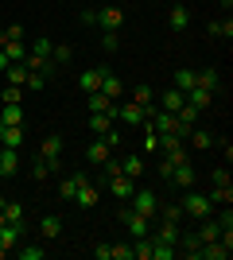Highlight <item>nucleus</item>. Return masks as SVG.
<instances>
[{
  "label": "nucleus",
  "mask_w": 233,
  "mask_h": 260,
  "mask_svg": "<svg viewBox=\"0 0 233 260\" xmlns=\"http://www.w3.org/2000/svg\"><path fill=\"white\" fill-rule=\"evenodd\" d=\"M128 206H132L136 214H144L148 221H159V194L148 190V186H136L132 198H128Z\"/></svg>",
  "instance_id": "f257e3e1"
},
{
  "label": "nucleus",
  "mask_w": 233,
  "mask_h": 260,
  "mask_svg": "<svg viewBox=\"0 0 233 260\" xmlns=\"http://www.w3.org/2000/svg\"><path fill=\"white\" fill-rule=\"evenodd\" d=\"M82 23H97L101 31H121L124 23V8H101V12H82Z\"/></svg>",
  "instance_id": "f03ea898"
},
{
  "label": "nucleus",
  "mask_w": 233,
  "mask_h": 260,
  "mask_svg": "<svg viewBox=\"0 0 233 260\" xmlns=\"http://www.w3.org/2000/svg\"><path fill=\"white\" fill-rule=\"evenodd\" d=\"M179 206H183V217H194V221H202V217L214 214V202L206 194H198V190H190V186H187V194H183Z\"/></svg>",
  "instance_id": "7ed1b4c3"
},
{
  "label": "nucleus",
  "mask_w": 233,
  "mask_h": 260,
  "mask_svg": "<svg viewBox=\"0 0 233 260\" xmlns=\"http://www.w3.org/2000/svg\"><path fill=\"white\" fill-rule=\"evenodd\" d=\"M155 113V101L152 105H136V101H124V105L113 109V120H124V124H144V120H152Z\"/></svg>",
  "instance_id": "20e7f679"
},
{
  "label": "nucleus",
  "mask_w": 233,
  "mask_h": 260,
  "mask_svg": "<svg viewBox=\"0 0 233 260\" xmlns=\"http://www.w3.org/2000/svg\"><path fill=\"white\" fill-rule=\"evenodd\" d=\"M105 186H109V194L113 198H121V202H128L132 198V190H136V179H128V175H105Z\"/></svg>",
  "instance_id": "39448f33"
},
{
  "label": "nucleus",
  "mask_w": 233,
  "mask_h": 260,
  "mask_svg": "<svg viewBox=\"0 0 233 260\" xmlns=\"http://www.w3.org/2000/svg\"><path fill=\"white\" fill-rule=\"evenodd\" d=\"M105 74H109V66H105V62L82 70V74H78V89H82V93H97V89H101V78H105Z\"/></svg>",
  "instance_id": "423d86ee"
},
{
  "label": "nucleus",
  "mask_w": 233,
  "mask_h": 260,
  "mask_svg": "<svg viewBox=\"0 0 233 260\" xmlns=\"http://www.w3.org/2000/svg\"><path fill=\"white\" fill-rule=\"evenodd\" d=\"M62 148H66V140H62V132H51V136H43V144H39V155H43L51 167H55L58 159H62Z\"/></svg>",
  "instance_id": "0eeeda50"
},
{
  "label": "nucleus",
  "mask_w": 233,
  "mask_h": 260,
  "mask_svg": "<svg viewBox=\"0 0 233 260\" xmlns=\"http://www.w3.org/2000/svg\"><path fill=\"white\" fill-rule=\"evenodd\" d=\"M97 202H101V183H89L86 179V183L78 186V194H74V206L78 210H93Z\"/></svg>",
  "instance_id": "6e6552de"
},
{
  "label": "nucleus",
  "mask_w": 233,
  "mask_h": 260,
  "mask_svg": "<svg viewBox=\"0 0 233 260\" xmlns=\"http://www.w3.org/2000/svg\"><path fill=\"white\" fill-rule=\"evenodd\" d=\"M148 237H152L155 245H179V221H163V217H159V225H155Z\"/></svg>",
  "instance_id": "1a4fd4ad"
},
{
  "label": "nucleus",
  "mask_w": 233,
  "mask_h": 260,
  "mask_svg": "<svg viewBox=\"0 0 233 260\" xmlns=\"http://www.w3.org/2000/svg\"><path fill=\"white\" fill-rule=\"evenodd\" d=\"M194 179H198V175H194V163H175V171H171V179H167V183L171 186H179V190H187V186H194Z\"/></svg>",
  "instance_id": "9d476101"
},
{
  "label": "nucleus",
  "mask_w": 233,
  "mask_h": 260,
  "mask_svg": "<svg viewBox=\"0 0 233 260\" xmlns=\"http://www.w3.org/2000/svg\"><path fill=\"white\" fill-rule=\"evenodd\" d=\"M167 27L171 31H187L190 27V8L179 0V4H171V12H167Z\"/></svg>",
  "instance_id": "9b49d317"
},
{
  "label": "nucleus",
  "mask_w": 233,
  "mask_h": 260,
  "mask_svg": "<svg viewBox=\"0 0 233 260\" xmlns=\"http://www.w3.org/2000/svg\"><path fill=\"white\" fill-rule=\"evenodd\" d=\"M23 233H27V225H12V221H4V225H0V249L12 252L23 241Z\"/></svg>",
  "instance_id": "f8f14e48"
},
{
  "label": "nucleus",
  "mask_w": 233,
  "mask_h": 260,
  "mask_svg": "<svg viewBox=\"0 0 233 260\" xmlns=\"http://www.w3.org/2000/svg\"><path fill=\"white\" fill-rule=\"evenodd\" d=\"M39 237L43 241H58L62 237V217L58 214H43L39 217Z\"/></svg>",
  "instance_id": "ddd939ff"
},
{
  "label": "nucleus",
  "mask_w": 233,
  "mask_h": 260,
  "mask_svg": "<svg viewBox=\"0 0 233 260\" xmlns=\"http://www.w3.org/2000/svg\"><path fill=\"white\" fill-rule=\"evenodd\" d=\"M194 86H198V89H210V93H222V78H218L214 66H206V70H194Z\"/></svg>",
  "instance_id": "4468645a"
},
{
  "label": "nucleus",
  "mask_w": 233,
  "mask_h": 260,
  "mask_svg": "<svg viewBox=\"0 0 233 260\" xmlns=\"http://www.w3.org/2000/svg\"><path fill=\"white\" fill-rule=\"evenodd\" d=\"M20 171V152L16 148H0V179H12Z\"/></svg>",
  "instance_id": "2eb2a0df"
},
{
  "label": "nucleus",
  "mask_w": 233,
  "mask_h": 260,
  "mask_svg": "<svg viewBox=\"0 0 233 260\" xmlns=\"http://www.w3.org/2000/svg\"><path fill=\"white\" fill-rule=\"evenodd\" d=\"M187 144H190V152H210V148H214V132L190 128V132H187Z\"/></svg>",
  "instance_id": "dca6fc26"
},
{
  "label": "nucleus",
  "mask_w": 233,
  "mask_h": 260,
  "mask_svg": "<svg viewBox=\"0 0 233 260\" xmlns=\"http://www.w3.org/2000/svg\"><path fill=\"white\" fill-rule=\"evenodd\" d=\"M82 183H86V175H82V171L66 175V179L58 183V198H62V202H74V194H78V186H82Z\"/></svg>",
  "instance_id": "f3484780"
},
{
  "label": "nucleus",
  "mask_w": 233,
  "mask_h": 260,
  "mask_svg": "<svg viewBox=\"0 0 233 260\" xmlns=\"http://www.w3.org/2000/svg\"><path fill=\"white\" fill-rule=\"evenodd\" d=\"M109 155H113V148H109L105 140H101V136H97V140H93V144L86 148V163H93V167H101V163L109 159Z\"/></svg>",
  "instance_id": "a211bd4d"
},
{
  "label": "nucleus",
  "mask_w": 233,
  "mask_h": 260,
  "mask_svg": "<svg viewBox=\"0 0 233 260\" xmlns=\"http://www.w3.org/2000/svg\"><path fill=\"white\" fill-rule=\"evenodd\" d=\"M0 148H16V152H20V148H23V124H4V132H0Z\"/></svg>",
  "instance_id": "6ab92c4d"
},
{
  "label": "nucleus",
  "mask_w": 233,
  "mask_h": 260,
  "mask_svg": "<svg viewBox=\"0 0 233 260\" xmlns=\"http://www.w3.org/2000/svg\"><path fill=\"white\" fill-rule=\"evenodd\" d=\"M97 93H105V98H109V101H117V98H121V93H124V82H121V78H117V74H113V70H109V74L101 78V89H97Z\"/></svg>",
  "instance_id": "aec40b11"
},
{
  "label": "nucleus",
  "mask_w": 233,
  "mask_h": 260,
  "mask_svg": "<svg viewBox=\"0 0 233 260\" xmlns=\"http://www.w3.org/2000/svg\"><path fill=\"white\" fill-rule=\"evenodd\" d=\"M86 105H89V113H109V117H113L117 101H109L105 93H86Z\"/></svg>",
  "instance_id": "412c9836"
},
{
  "label": "nucleus",
  "mask_w": 233,
  "mask_h": 260,
  "mask_svg": "<svg viewBox=\"0 0 233 260\" xmlns=\"http://www.w3.org/2000/svg\"><path fill=\"white\" fill-rule=\"evenodd\" d=\"M206 35H210V39H233V20L225 16V20L206 23Z\"/></svg>",
  "instance_id": "4be33fe9"
},
{
  "label": "nucleus",
  "mask_w": 233,
  "mask_h": 260,
  "mask_svg": "<svg viewBox=\"0 0 233 260\" xmlns=\"http://www.w3.org/2000/svg\"><path fill=\"white\" fill-rule=\"evenodd\" d=\"M171 86L183 89V93H190V89H194V70H190V66H179L175 78H171Z\"/></svg>",
  "instance_id": "5701e85b"
},
{
  "label": "nucleus",
  "mask_w": 233,
  "mask_h": 260,
  "mask_svg": "<svg viewBox=\"0 0 233 260\" xmlns=\"http://www.w3.org/2000/svg\"><path fill=\"white\" fill-rule=\"evenodd\" d=\"M23 93H27L23 86H8V82H4V86H0V105H23Z\"/></svg>",
  "instance_id": "b1692460"
},
{
  "label": "nucleus",
  "mask_w": 233,
  "mask_h": 260,
  "mask_svg": "<svg viewBox=\"0 0 233 260\" xmlns=\"http://www.w3.org/2000/svg\"><path fill=\"white\" fill-rule=\"evenodd\" d=\"M183 101H187V93H183V89H163V98H159V109H167V113H175L179 105H183Z\"/></svg>",
  "instance_id": "393cba45"
},
{
  "label": "nucleus",
  "mask_w": 233,
  "mask_h": 260,
  "mask_svg": "<svg viewBox=\"0 0 233 260\" xmlns=\"http://www.w3.org/2000/svg\"><path fill=\"white\" fill-rule=\"evenodd\" d=\"M4 82H8V86H27V66H23V62H12L8 70H4Z\"/></svg>",
  "instance_id": "a878e982"
},
{
  "label": "nucleus",
  "mask_w": 233,
  "mask_h": 260,
  "mask_svg": "<svg viewBox=\"0 0 233 260\" xmlns=\"http://www.w3.org/2000/svg\"><path fill=\"white\" fill-rule=\"evenodd\" d=\"M86 128L93 132V136H101V132H105V128H113V117H109V113H89Z\"/></svg>",
  "instance_id": "bb28decb"
},
{
  "label": "nucleus",
  "mask_w": 233,
  "mask_h": 260,
  "mask_svg": "<svg viewBox=\"0 0 233 260\" xmlns=\"http://www.w3.org/2000/svg\"><path fill=\"white\" fill-rule=\"evenodd\" d=\"M4 221H12V225H27V217H23V202H4Z\"/></svg>",
  "instance_id": "cd10ccee"
},
{
  "label": "nucleus",
  "mask_w": 233,
  "mask_h": 260,
  "mask_svg": "<svg viewBox=\"0 0 233 260\" xmlns=\"http://www.w3.org/2000/svg\"><path fill=\"white\" fill-rule=\"evenodd\" d=\"M187 101H190V105H194V109H198V113H202V109H210L214 93H210V89H198V86H194V89H190V93H187Z\"/></svg>",
  "instance_id": "c85d7f7f"
},
{
  "label": "nucleus",
  "mask_w": 233,
  "mask_h": 260,
  "mask_svg": "<svg viewBox=\"0 0 233 260\" xmlns=\"http://www.w3.org/2000/svg\"><path fill=\"white\" fill-rule=\"evenodd\" d=\"M121 175H128V179H140V175H144V159H140V155H128V159H121Z\"/></svg>",
  "instance_id": "c756f323"
},
{
  "label": "nucleus",
  "mask_w": 233,
  "mask_h": 260,
  "mask_svg": "<svg viewBox=\"0 0 233 260\" xmlns=\"http://www.w3.org/2000/svg\"><path fill=\"white\" fill-rule=\"evenodd\" d=\"M0 124H23V105H0Z\"/></svg>",
  "instance_id": "7c9ffc66"
},
{
  "label": "nucleus",
  "mask_w": 233,
  "mask_h": 260,
  "mask_svg": "<svg viewBox=\"0 0 233 260\" xmlns=\"http://www.w3.org/2000/svg\"><path fill=\"white\" fill-rule=\"evenodd\" d=\"M0 51L8 54V62H23V58H27V43H0Z\"/></svg>",
  "instance_id": "2f4dec72"
},
{
  "label": "nucleus",
  "mask_w": 233,
  "mask_h": 260,
  "mask_svg": "<svg viewBox=\"0 0 233 260\" xmlns=\"http://www.w3.org/2000/svg\"><path fill=\"white\" fill-rule=\"evenodd\" d=\"M12 252H16L20 260H43V256H47V249H39V245H23V241H20Z\"/></svg>",
  "instance_id": "473e14b6"
},
{
  "label": "nucleus",
  "mask_w": 233,
  "mask_h": 260,
  "mask_svg": "<svg viewBox=\"0 0 233 260\" xmlns=\"http://www.w3.org/2000/svg\"><path fill=\"white\" fill-rule=\"evenodd\" d=\"M206 198L214 202V210H218V206H229V202H233V186H214Z\"/></svg>",
  "instance_id": "72a5a7b5"
},
{
  "label": "nucleus",
  "mask_w": 233,
  "mask_h": 260,
  "mask_svg": "<svg viewBox=\"0 0 233 260\" xmlns=\"http://www.w3.org/2000/svg\"><path fill=\"white\" fill-rule=\"evenodd\" d=\"M27 51H31V54H39V58H51V51H55V43H51L47 35H39V39H31V43H27Z\"/></svg>",
  "instance_id": "f704fd0d"
},
{
  "label": "nucleus",
  "mask_w": 233,
  "mask_h": 260,
  "mask_svg": "<svg viewBox=\"0 0 233 260\" xmlns=\"http://www.w3.org/2000/svg\"><path fill=\"white\" fill-rule=\"evenodd\" d=\"M132 101H136V105H152V101H155V89L152 86H136L132 89Z\"/></svg>",
  "instance_id": "c9c22d12"
},
{
  "label": "nucleus",
  "mask_w": 233,
  "mask_h": 260,
  "mask_svg": "<svg viewBox=\"0 0 233 260\" xmlns=\"http://www.w3.org/2000/svg\"><path fill=\"white\" fill-rule=\"evenodd\" d=\"M31 175H35V183H47V175H51V163H47L43 155H35V167H31Z\"/></svg>",
  "instance_id": "e433bc0d"
},
{
  "label": "nucleus",
  "mask_w": 233,
  "mask_h": 260,
  "mask_svg": "<svg viewBox=\"0 0 233 260\" xmlns=\"http://www.w3.org/2000/svg\"><path fill=\"white\" fill-rule=\"evenodd\" d=\"M109 260H132V245H109Z\"/></svg>",
  "instance_id": "4c0bfd02"
},
{
  "label": "nucleus",
  "mask_w": 233,
  "mask_h": 260,
  "mask_svg": "<svg viewBox=\"0 0 233 260\" xmlns=\"http://www.w3.org/2000/svg\"><path fill=\"white\" fill-rule=\"evenodd\" d=\"M101 47H105V51H117V47H121V39H117V31H101Z\"/></svg>",
  "instance_id": "58836bf2"
},
{
  "label": "nucleus",
  "mask_w": 233,
  "mask_h": 260,
  "mask_svg": "<svg viewBox=\"0 0 233 260\" xmlns=\"http://www.w3.org/2000/svg\"><path fill=\"white\" fill-rule=\"evenodd\" d=\"M70 58H74V51H70V47H55V51H51V62H70Z\"/></svg>",
  "instance_id": "ea45409f"
},
{
  "label": "nucleus",
  "mask_w": 233,
  "mask_h": 260,
  "mask_svg": "<svg viewBox=\"0 0 233 260\" xmlns=\"http://www.w3.org/2000/svg\"><path fill=\"white\" fill-rule=\"evenodd\" d=\"M43 86H47V74H27V86H23V89H31V93H39Z\"/></svg>",
  "instance_id": "a19ab883"
},
{
  "label": "nucleus",
  "mask_w": 233,
  "mask_h": 260,
  "mask_svg": "<svg viewBox=\"0 0 233 260\" xmlns=\"http://www.w3.org/2000/svg\"><path fill=\"white\" fill-rule=\"evenodd\" d=\"M101 140L109 144V148H121V132H117V128H105V132H101Z\"/></svg>",
  "instance_id": "79ce46f5"
},
{
  "label": "nucleus",
  "mask_w": 233,
  "mask_h": 260,
  "mask_svg": "<svg viewBox=\"0 0 233 260\" xmlns=\"http://www.w3.org/2000/svg\"><path fill=\"white\" fill-rule=\"evenodd\" d=\"M171 171H175V163L167 159V155H159V179H163V183L171 179Z\"/></svg>",
  "instance_id": "37998d69"
},
{
  "label": "nucleus",
  "mask_w": 233,
  "mask_h": 260,
  "mask_svg": "<svg viewBox=\"0 0 233 260\" xmlns=\"http://www.w3.org/2000/svg\"><path fill=\"white\" fill-rule=\"evenodd\" d=\"M210 179H214V186H229V171H225V167H218Z\"/></svg>",
  "instance_id": "c03bdc74"
},
{
  "label": "nucleus",
  "mask_w": 233,
  "mask_h": 260,
  "mask_svg": "<svg viewBox=\"0 0 233 260\" xmlns=\"http://www.w3.org/2000/svg\"><path fill=\"white\" fill-rule=\"evenodd\" d=\"M93 260H109V245H97V249H93Z\"/></svg>",
  "instance_id": "a18cd8bd"
},
{
  "label": "nucleus",
  "mask_w": 233,
  "mask_h": 260,
  "mask_svg": "<svg viewBox=\"0 0 233 260\" xmlns=\"http://www.w3.org/2000/svg\"><path fill=\"white\" fill-rule=\"evenodd\" d=\"M8 66H12V62H8V54L0 51V74H4V70H8Z\"/></svg>",
  "instance_id": "49530a36"
},
{
  "label": "nucleus",
  "mask_w": 233,
  "mask_h": 260,
  "mask_svg": "<svg viewBox=\"0 0 233 260\" xmlns=\"http://www.w3.org/2000/svg\"><path fill=\"white\" fill-rule=\"evenodd\" d=\"M222 12L229 16V12H233V0H222Z\"/></svg>",
  "instance_id": "de8ad7c7"
},
{
  "label": "nucleus",
  "mask_w": 233,
  "mask_h": 260,
  "mask_svg": "<svg viewBox=\"0 0 233 260\" xmlns=\"http://www.w3.org/2000/svg\"><path fill=\"white\" fill-rule=\"evenodd\" d=\"M4 256H8V249H0V260H4Z\"/></svg>",
  "instance_id": "09e8293b"
},
{
  "label": "nucleus",
  "mask_w": 233,
  "mask_h": 260,
  "mask_svg": "<svg viewBox=\"0 0 233 260\" xmlns=\"http://www.w3.org/2000/svg\"><path fill=\"white\" fill-rule=\"evenodd\" d=\"M0 225H4V210H0Z\"/></svg>",
  "instance_id": "8fccbe9b"
},
{
  "label": "nucleus",
  "mask_w": 233,
  "mask_h": 260,
  "mask_svg": "<svg viewBox=\"0 0 233 260\" xmlns=\"http://www.w3.org/2000/svg\"><path fill=\"white\" fill-rule=\"evenodd\" d=\"M0 86H4V74H0Z\"/></svg>",
  "instance_id": "3c124183"
},
{
  "label": "nucleus",
  "mask_w": 233,
  "mask_h": 260,
  "mask_svg": "<svg viewBox=\"0 0 233 260\" xmlns=\"http://www.w3.org/2000/svg\"><path fill=\"white\" fill-rule=\"evenodd\" d=\"M0 132H4V124H0Z\"/></svg>",
  "instance_id": "603ef678"
}]
</instances>
